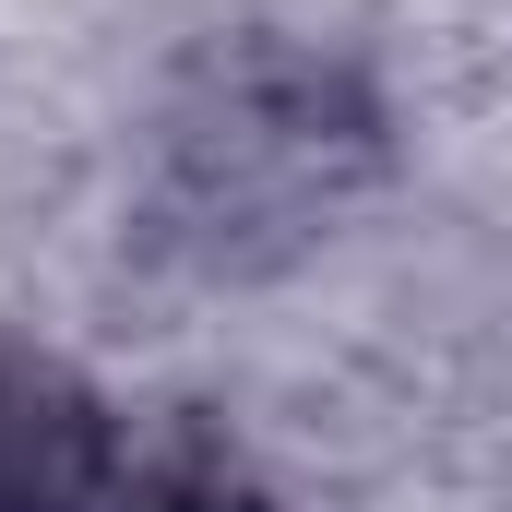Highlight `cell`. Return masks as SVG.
I'll use <instances>...</instances> for the list:
<instances>
[{"label": "cell", "instance_id": "7a4b0ae2", "mask_svg": "<svg viewBox=\"0 0 512 512\" xmlns=\"http://www.w3.org/2000/svg\"><path fill=\"white\" fill-rule=\"evenodd\" d=\"M108 477H120V417L48 346L0 334V512H108Z\"/></svg>", "mask_w": 512, "mask_h": 512}, {"label": "cell", "instance_id": "3957f363", "mask_svg": "<svg viewBox=\"0 0 512 512\" xmlns=\"http://www.w3.org/2000/svg\"><path fill=\"white\" fill-rule=\"evenodd\" d=\"M108 512H274V489L251 477V453L203 417H155V429H120V477H108Z\"/></svg>", "mask_w": 512, "mask_h": 512}, {"label": "cell", "instance_id": "6da1fadb", "mask_svg": "<svg viewBox=\"0 0 512 512\" xmlns=\"http://www.w3.org/2000/svg\"><path fill=\"white\" fill-rule=\"evenodd\" d=\"M370 155L382 120L334 60L227 48L167 108V239H191L203 262H262L310 239L346 203V179H370Z\"/></svg>", "mask_w": 512, "mask_h": 512}]
</instances>
